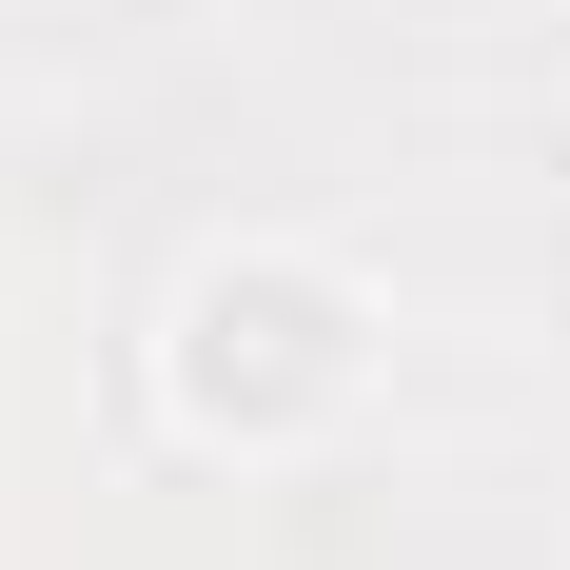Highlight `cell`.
Instances as JSON below:
<instances>
[{
	"label": "cell",
	"instance_id": "6da1fadb",
	"mask_svg": "<svg viewBox=\"0 0 570 570\" xmlns=\"http://www.w3.org/2000/svg\"><path fill=\"white\" fill-rule=\"evenodd\" d=\"M177 394L217 413V433H315V413L354 394V295L295 276V256L197 276V315H177Z\"/></svg>",
	"mask_w": 570,
	"mask_h": 570
}]
</instances>
